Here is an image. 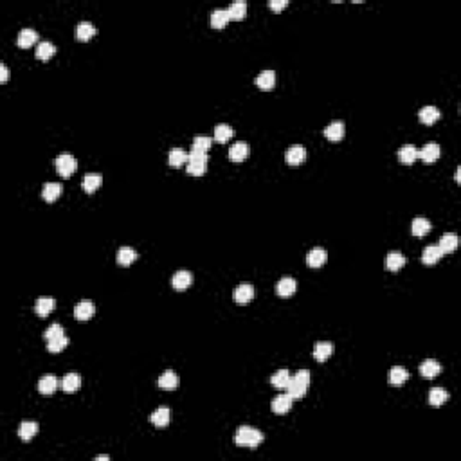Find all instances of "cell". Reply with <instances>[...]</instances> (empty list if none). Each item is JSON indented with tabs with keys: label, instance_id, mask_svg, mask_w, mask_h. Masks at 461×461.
Returning a JSON list of instances; mask_svg holds the SVG:
<instances>
[{
	"label": "cell",
	"instance_id": "1",
	"mask_svg": "<svg viewBox=\"0 0 461 461\" xmlns=\"http://www.w3.org/2000/svg\"><path fill=\"white\" fill-rule=\"evenodd\" d=\"M263 440H265L263 432L258 431V429H254V427H251V425H241L240 429L236 431V434H234V442H236V445L249 447V449H256V447H258Z\"/></svg>",
	"mask_w": 461,
	"mask_h": 461
},
{
	"label": "cell",
	"instance_id": "2",
	"mask_svg": "<svg viewBox=\"0 0 461 461\" xmlns=\"http://www.w3.org/2000/svg\"><path fill=\"white\" fill-rule=\"evenodd\" d=\"M310 385V371L308 370H301L296 375H292V380H290L288 387H286V393L294 400H299L306 395Z\"/></svg>",
	"mask_w": 461,
	"mask_h": 461
},
{
	"label": "cell",
	"instance_id": "3",
	"mask_svg": "<svg viewBox=\"0 0 461 461\" xmlns=\"http://www.w3.org/2000/svg\"><path fill=\"white\" fill-rule=\"evenodd\" d=\"M207 153L204 152H197V150H191L187 153V169L186 173L191 177H202L207 169Z\"/></svg>",
	"mask_w": 461,
	"mask_h": 461
},
{
	"label": "cell",
	"instance_id": "4",
	"mask_svg": "<svg viewBox=\"0 0 461 461\" xmlns=\"http://www.w3.org/2000/svg\"><path fill=\"white\" fill-rule=\"evenodd\" d=\"M56 169L61 177H70L78 169V160L70 153H61L56 157Z\"/></svg>",
	"mask_w": 461,
	"mask_h": 461
},
{
	"label": "cell",
	"instance_id": "5",
	"mask_svg": "<svg viewBox=\"0 0 461 461\" xmlns=\"http://www.w3.org/2000/svg\"><path fill=\"white\" fill-rule=\"evenodd\" d=\"M294 405V398L290 397L288 393H283V395H278V397L272 400V411L276 413V415H285V413H288L290 409H292Z\"/></svg>",
	"mask_w": 461,
	"mask_h": 461
},
{
	"label": "cell",
	"instance_id": "6",
	"mask_svg": "<svg viewBox=\"0 0 461 461\" xmlns=\"http://www.w3.org/2000/svg\"><path fill=\"white\" fill-rule=\"evenodd\" d=\"M440 153H442L440 144H436V142H427V144L418 152V157L425 164H432V162H436V160L440 159Z\"/></svg>",
	"mask_w": 461,
	"mask_h": 461
},
{
	"label": "cell",
	"instance_id": "7",
	"mask_svg": "<svg viewBox=\"0 0 461 461\" xmlns=\"http://www.w3.org/2000/svg\"><path fill=\"white\" fill-rule=\"evenodd\" d=\"M193 283V274L189 271H179L175 276L172 278V286L177 290V292H184L187 290Z\"/></svg>",
	"mask_w": 461,
	"mask_h": 461
},
{
	"label": "cell",
	"instance_id": "8",
	"mask_svg": "<svg viewBox=\"0 0 461 461\" xmlns=\"http://www.w3.org/2000/svg\"><path fill=\"white\" fill-rule=\"evenodd\" d=\"M252 298H254V286L251 283H241L234 288V301L238 305H247Z\"/></svg>",
	"mask_w": 461,
	"mask_h": 461
},
{
	"label": "cell",
	"instance_id": "9",
	"mask_svg": "<svg viewBox=\"0 0 461 461\" xmlns=\"http://www.w3.org/2000/svg\"><path fill=\"white\" fill-rule=\"evenodd\" d=\"M94 312H95L94 303L88 301V299H83V301L78 303L76 308H74V317H76L78 321H88V319H92Z\"/></svg>",
	"mask_w": 461,
	"mask_h": 461
},
{
	"label": "cell",
	"instance_id": "10",
	"mask_svg": "<svg viewBox=\"0 0 461 461\" xmlns=\"http://www.w3.org/2000/svg\"><path fill=\"white\" fill-rule=\"evenodd\" d=\"M249 153H251V148H249L247 142L238 141L233 144V148L229 150V159L233 160V162H244L249 157Z\"/></svg>",
	"mask_w": 461,
	"mask_h": 461
},
{
	"label": "cell",
	"instance_id": "11",
	"mask_svg": "<svg viewBox=\"0 0 461 461\" xmlns=\"http://www.w3.org/2000/svg\"><path fill=\"white\" fill-rule=\"evenodd\" d=\"M326 259H328L326 251L321 249V247H316V249H312L308 254H306V265L312 267V269H319V267H323L324 263H326Z\"/></svg>",
	"mask_w": 461,
	"mask_h": 461
},
{
	"label": "cell",
	"instance_id": "12",
	"mask_svg": "<svg viewBox=\"0 0 461 461\" xmlns=\"http://www.w3.org/2000/svg\"><path fill=\"white\" fill-rule=\"evenodd\" d=\"M285 160H286V164H290V166L303 164L306 160V150L303 148V146H292V148L286 150Z\"/></svg>",
	"mask_w": 461,
	"mask_h": 461
},
{
	"label": "cell",
	"instance_id": "13",
	"mask_svg": "<svg viewBox=\"0 0 461 461\" xmlns=\"http://www.w3.org/2000/svg\"><path fill=\"white\" fill-rule=\"evenodd\" d=\"M63 193V186L58 182H47L43 184V189H42V197L45 202H54V200L60 199V195Z\"/></svg>",
	"mask_w": 461,
	"mask_h": 461
},
{
	"label": "cell",
	"instance_id": "14",
	"mask_svg": "<svg viewBox=\"0 0 461 461\" xmlns=\"http://www.w3.org/2000/svg\"><path fill=\"white\" fill-rule=\"evenodd\" d=\"M333 351H335V346H333L332 343H324V341H321V343L313 344V358H316L317 362H324Z\"/></svg>",
	"mask_w": 461,
	"mask_h": 461
},
{
	"label": "cell",
	"instance_id": "15",
	"mask_svg": "<svg viewBox=\"0 0 461 461\" xmlns=\"http://www.w3.org/2000/svg\"><path fill=\"white\" fill-rule=\"evenodd\" d=\"M38 42V33L35 29H22L18 33V38H16V43L22 49H29L31 45H35Z\"/></svg>",
	"mask_w": 461,
	"mask_h": 461
},
{
	"label": "cell",
	"instance_id": "16",
	"mask_svg": "<svg viewBox=\"0 0 461 461\" xmlns=\"http://www.w3.org/2000/svg\"><path fill=\"white\" fill-rule=\"evenodd\" d=\"M324 135H326L328 141H341L344 137V125L343 121H333L324 128Z\"/></svg>",
	"mask_w": 461,
	"mask_h": 461
},
{
	"label": "cell",
	"instance_id": "17",
	"mask_svg": "<svg viewBox=\"0 0 461 461\" xmlns=\"http://www.w3.org/2000/svg\"><path fill=\"white\" fill-rule=\"evenodd\" d=\"M296 288H298L296 279L294 278H283V279H279L278 286H276V292H278V296H281V298H290V296H294Z\"/></svg>",
	"mask_w": 461,
	"mask_h": 461
},
{
	"label": "cell",
	"instance_id": "18",
	"mask_svg": "<svg viewBox=\"0 0 461 461\" xmlns=\"http://www.w3.org/2000/svg\"><path fill=\"white\" fill-rule=\"evenodd\" d=\"M442 256H443V252L438 245H429V247L423 249L422 261L425 263V265H436V263L442 259Z\"/></svg>",
	"mask_w": 461,
	"mask_h": 461
},
{
	"label": "cell",
	"instance_id": "19",
	"mask_svg": "<svg viewBox=\"0 0 461 461\" xmlns=\"http://www.w3.org/2000/svg\"><path fill=\"white\" fill-rule=\"evenodd\" d=\"M442 371V366H440L438 360H432V358H427V360L422 362V366H420V373L423 375L425 378H436Z\"/></svg>",
	"mask_w": 461,
	"mask_h": 461
},
{
	"label": "cell",
	"instance_id": "20",
	"mask_svg": "<svg viewBox=\"0 0 461 461\" xmlns=\"http://www.w3.org/2000/svg\"><path fill=\"white\" fill-rule=\"evenodd\" d=\"M179 382H180L179 375L175 371H164L159 377V380H157V385L160 389H177L179 387Z\"/></svg>",
	"mask_w": 461,
	"mask_h": 461
},
{
	"label": "cell",
	"instance_id": "21",
	"mask_svg": "<svg viewBox=\"0 0 461 461\" xmlns=\"http://www.w3.org/2000/svg\"><path fill=\"white\" fill-rule=\"evenodd\" d=\"M404 265H405V256L400 254L398 251L389 252L387 258H385V267H387V271H391V272H398Z\"/></svg>",
	"mask_w": 461,
	"mask_h": 461
},
{
	"label": "cell",
	"instance_id": "22",
	"mask_svg": "<svg viewBox=\"0 0 461 461\" xmlns=\"http://www.w3.org/2000/svg\"><path fill=\"white\" fill-rule=\"evenodd\" d=\"M274 85H276V72H272V70H263L256 78V87L261 88V90H272Z\"/></svg>",
	"mask_w": 461,
	"mask_h": 461
},
{
	"label": "cell",
	"instance_id": "23",
	"mask_svg": "<svg viewBox=\"0 0 461 461\" xmlns=\"http://www.w3.org/2000/svg\"><path fill=\"white\" fill-rule=\"evenodd\" d=\"M457 244H459V240H457V234L447 233V234H443V236L440 238L438 247L442 249L443 254H450V252H454L457 249Z\"/></svg>",
	"mask_w": 461,
	"mask_h": 461
},
{
	"label": "cell",
	"instance_id": "24",
	"mask_svg": "<svg viewBox=\"0 0 461 461\" xmlns=\"http://www.w3.org/2000/svg\"><path fill=\"white\" fill-rule=\"evenodd\" d=\"M81 385V377L78 373H67L61 378V389L65 393H76Z\"/></svg>",
	"mask_w": 461,
	"mask_h": 461
},
{
	"label": "cell",
	"instance_id": "25",
	"mask_svg": "<svg viewBox=\"0 0 461 461\" xmlns=\"http://www.w3.org/2000/svg\"><path fill=\"white\" fill-rule=\"evenodd\" d=\"M231 22V16H229V11L227 9H216V11L211 13V26L214 27V29H224L227 23Z\"/></svg>",
	"mask_w": 461,
	"mask_h": 461
},
{
	"label": "cell",
	"instance_id": "26",
	"mask_svg": "<svg viewBox=\"0 0 461 461\" xmlns=\"http://www.w3.org/2000/svg\"><path fill=\"white\" fill-rule=\"evenodd\" d=\"M58 389V378L54 375H45V377L40 378L38 382V391L42 395H53Z\"/></svg>",
	"mask_w": 461,
	"mask_h": 461
},
{
	"label": "cell",
	"instance_id": "27",
	"mask_svg": "<svg viewBox=\"0 0 461 461\" xmlns=\"http://www.w3.org/2000/svg\"><path fill=\"white\" fill-rule=\"evenodd\" d=\"M54 306H56V303H54L53 298H38L35 303V312L38 313L40 317H45L53 312Z\"/></svg>",
	"mask_w": 461,
	"mask_h": 461
},
{
	"label": "cell",
	"instance_id": "28",
	"mask_svg": "<svg viewBox=\"0 0 461 461\" xmlns=\"http://www.w3.org/2000/svg\"><path fill=\"white\" fill-rule=\"evenodd\" d=\"M36 432H38V423H36V422H23V423H20L18 436L23 440V442H29V440H33L36 436Z\"/></svg>",
	"mask_w": 461,
	"mask_h": 461
},
{
	"label": "cell",
	"instance_id": "29",
	"mask_svg": "<svg viewBox=\"0 0 461 461\" xmlns=\"http://www.w3.org/2000/svg\"><path fill=\"white\" fill-rule=\"evenodd\" d=\"M411 231H413V234L418 236V238L425 236V234L431 231V222L427 220V218H423V216L415 218V220H413V225H411Z\"/></svg>",
	"mask_w": 461,
	"mask_h": 461
},
{
	"label": "cell",
	"instance_id": "30",
	"mask_svg": "<svg viewBox=\"0 0 461 461\" xmlns=\"http://www.w3.org/2000/svg\"><path fill=\"white\" fill-rule=\"evenodd\" d=\"M137 259V252H135V249L132 247H121L117 252V263L119 265H123V267H128V265H132V263Z\"/></svg>",
	"mask_w": 461,
	"mask_h": 461
},
{
	"label": "cell",
	"instance_id": "31",
	"mask_svg": "<svg viewBox=\"0 0 461 461\" xmlns=\"http://www.w3.org/2000/svg\"><path fill=\"white\" fill-rule=\"evenodd\" d=\"M290 380H292V375H290L288 370H279V371H276V373L271 377L272 385H274V387H279V389H286V387H288Z\"/></svg>",
	"mask_w": 461,
	"mask_h": 461
},
{
	"label": "cell",
	"instance_id": "32",
	"mask_svg": "<svg viewBox=\"0 0 461 461\" xmlns=\"http://www.w3.org/2000/svg\"><path fill=\"white\" fill-rule=\"evenodd\" d=\"M418 117L423 125H434V123L440 119V110L436 107H423L422 110H420Z\"/></svg>",
	"mask_w": 461,
	"mask_h": 461
},
{
	"label": "cell",
	"instance_id": "33",
	"mask_svg": "<svg viewBox=\"0 0 461 461\" xmlns=\"http://www.w3.org/2000/svg\"><path fill=\"white\" fill-rule=\"evenodd\" d=\"M407 378H409V371L402 366H395V368H391V371H389V382H391L393 385H402Z\"/></svg>",
	"mask_w": 461,
	"mask_h": 461
},
{
	"label": "cell",
	"instance_id": "34",
	"mask_svg": "<svg viewBox=\"0 0 461 461\" xmlns=\"http://www.w3.org/2000/svg\"><path fill=\"white\" fill-rule=\"evenodd\" d=\"M449 393L445 391V389L442 387H434L431 389V393H429V404L434 405V407H440L442 404H445L447 400H449Z\"/></svg>",
	"mask_w": 461,
	"mask_h": 461
},
{
	"label": "cell",
	"instance_id": "35",
	"mask_svg": "<svg viewBox=\"0 0 461 461\" xmlns=\"http://www.w3.org/2000/svg\"><path fill=\"white\" fill-rule=\"evenodd\" d=\"M94 35H95V27L92 26L90 22H81V23H78V27H76V36H78V40H81V42H88V40H90Z\"/></svg>",
	"mask_w": 461,
	"mask_h": 461
},
{
	"label": "cell",
	"instance_id": "36",
	"mask_svg": "<svg viewBox=\"0 0 461 461\" xmlns=\"http://www.w3.org/2000/svg\"><path fill=\"white\" fill-rule=\"evenodd\" d=\"M152 423L155 427H166L169 423V409L168 407H159L157 411H153V415L150 416Z\"/></svg>",
	"mask_w": 461,
	"mask_h": 461
},
{
	"label": "cell",
	"instance_id": "37",
	"mask_svg": "<svg viewBox=\"0 0 461 461\" xmlns=\"http://www.w3.org/2000/svg\"><path fill=\"white\" fill-rule=\"evenodd\" d=\"M233 128L229 125H225V123H220V125H216V128H214V141L218 142H227L229 139L233 137Z\"/></svg>",
	"mask_w": 461,
	"mask_h": 461
},
{
	"label": "cell",
	"instance_id": "38",
	"mask_svg": "<svg viewBox=\"0 0 461 461\" xmlns=\"http://www.w3.org/2000/svg\"><path fill=\"white\" fill-rule=\"evenodd\" d=\"M168 162H169V166H173V168H180L184 162H187V153L180 148H173L168 155Z\"/></svg>",
	"mask_w": 461,
	"mask_h": 461
},
{
	"label": "cell",
	"instance_id": "39",
	"mask_svg": "<svg viewBox=\"0 0 461 461\" xmlns=\"http://www.w3.org/2000/svg\"><path fill=\"white\" fill-rule=\"evenodd\" d=\"M101 182H103V177L101 175H98V173H88V175L83 179V189L87 191V193H94V191L101 186Z\"/></svg>",
	"mask_w": 461,
	"mask_h": 461
},
{
	"label": "cell",
	"instance_id": "40",
	"mask_svg": "<svg viewBox=\"0 0 461 461\" xmlns=\"http://www.w3.org/2000/svg\"><path fill=\"white\" fill-rule=\"evenodd\" d=\"M229 11V16H231V20H244L245 15H247V4L245 2H234V4H231V8L227 9Z\"/></svg>",
	"mask_w": 461,
	"mask_h": 461
},
{
	"label": "cell",
	"instance_id": "41",
	"mask_svg": "<svg viewBox=\"0 0 461 461\" xmlns=\"http://www.w3.org/2000/svg\"><path fill=\"white\" fill-rule=\"evenodd\" d=\"M54 53H56V47H54L51 42H42V43H38V47H36V58H38V60L47 61L49 58L54 56Z\"/></svg>",
	"mask_w": 461,
	"mask_h": 461
},
{
	"label": "cell",
	"instance_id": "42",
	"mask_svg": "<svg viewBox=\"0 0 461 461\" xmlns=\"http://www.w3.org/2000/svg\"><path fill=\"white\" fill-rule=\"evenodd\" d=\"M398 159H400L402 164H413L416 159H418V150L415 146H404L398 152Z\"/></svg>",
	"mask_w": 461,
	"mask_h": 461
},
{
	"label": "cell",
	"instance_id": "43",
	"mask_svg": "<svg viewBox=\"0 0 461 461\" xmlns=\"http://www.w3.org/2000/svg\"><path fill=\"white\" fill-rule=\"evenodd\" d=\"M67 346H69V337L67 335L58 337V339H53V341H47V350H49L51 353H60V351H63Z\"/></svg>",
	"mask_w": 461,
	"mask_h": 461
},
{
	"label": "cell",
	"instance_id": "44",
	"mask_svg": "<svg viewBox=\"0 0 461 461\" xmlns=\"http://www.w3.org/2000/svg\"><path fill=\"white\" fill-rule=\"evenodd\" d=\"M211 144H213V139L211 137H206V135H197V137L193 139V146H191V150L207 153V150L211 148Z\"/></svg>",
	"mask_w": 461,
	"mask_h": 461
},
{
	"label": "cell",
	"instance_id": "45",
	"mask_svg": "<svg viewBox=\"0 0 461 461\" xmlns=\"http://www.w3.org/2000/svg\"><path fill=\"white\" fill-rule=\"evenodd\" d=\"M65 332H63V326L61 324H51L49 328H47V332H45V339L47 341H53V339H58V337H63Z\"/></svg>",
	"mask_w": 461,
	"mask_h": 461
},
{
	"label": "cell",
	"instance_id": "46",
	"mask_svg": "<svg viewBox=\"0 0 461 461\" xmlns=\"http://www.w3.org/2000/svg\"><path fill=\"white\" fill-rule=\"evenodd\" d=\"M286 6H288L286 0H271V2H269V8H271L272 11H281V9H285Z\"/></svg>",
	"mask_w": 461,
	"mask_h": 461
},
{
	"label": "cell",
	"instance_id": "47",
	"mask_svg": "<svg viewBox=\"0 0 461 461\" xmlns=\"http://www.w3.org/2000/svg\"><path fill=\"white\" fill-rule=\"evenodd\" d=\"M8 78H9L8 67H6V63H0V81H2V83H6V81H8Z\"/></svg>",
	"mask_w": 461,
	"mask_h": 461
},
{
	"label": "cell",
	"instance_id": "48",
	"mask_svg": "<svg viewBox=\"0 0 461 461\" xmlns=\"http://www.w3.org/2000/svg\"><path fill=\"white\" fill-rule=\"evenodd\" d=\"M95 459H100V461L103 459V461H107V459H110V457H108V456H98V457H95Z\"/></svg>",
	"mask_w": 461,
	"mask_h": 461
}]
</instances>
